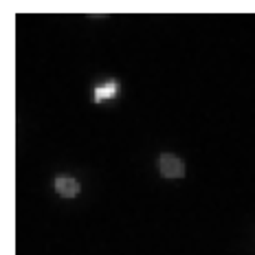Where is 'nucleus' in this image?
<instances>
[{
    "label": "nucleus",
    "mask_w": 255,
    "mask_h": 255,
    "mask_svg": "<svg viewBox=\"0 0 255 255\" xmlns=\"http://www.w3.org/2000/svg\"><path fill=\"white\" fill-rule=\"evenodd\" d=\"M158 172L165 178H183L185 176V163L180 161L176 154H161L158 156Z\"/></svg>",
    "instance_id": "nucleus-1"
},
{
    "label": "nucleus",
    "mask_w": 255,
    "mask_h": 255,
    "mask_svg": "<svg viewBox=\"0 0 255 255\" xmlns=\"http://www.w3.org/2000/svg\"><path fill=\"white\" fill-rule=\"evenodd\" d=\"M55 191L62 198H75L79 194V183L73 176H57L55 178Z\"/></svg>",
    "instance_id": "nucleus-2"
},
{
    "label": "nucleus",
    "mask_w": 255,
    "mask_h": 255,
    "mask_svg": "<svg viewBox=\"0 0 255 255\" xmlns=\"http://www.w3.org/2000/svg\"><path fill=\"white\" fill-rule=\"evenodd\" d=\"M117 90H119L117 82H104V84H99V86L95 88V102H106V99H113L115 95H117Z\"/></svg>",
    "instance_id": "nucleus-3"
}]
</instances>
